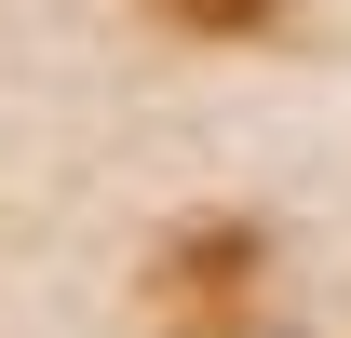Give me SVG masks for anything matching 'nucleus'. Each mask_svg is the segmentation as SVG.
Listing matches in <instances>:
<instances>
[{
  "instance_id": "f257e3e1",
  "label": "nucleus",
  "mask_w": 351,
  "mask_h": 338,
  "mask_svg": "<svg viewBox=\"0 0 351 338\" xmlns=\"http://www.w3.org/2000/svg\"><path fill=\"white\" fill-rule=\"evenodd\" d=\"M257 311V230L217 216V230H176L162 244V338H243Z\"/></svg>"
},
{
  "instance_id": "f03ea898",
  "label": "nucleus",
  "mask_w": 351,
  "mask_h": 338,
  "mask_svg": "<svg viewBox=\"0 0 351 338\" xmlns=\"http://www.w3.org/2000/svg\"><path fill=\"white\" fill-rule=\"evenodd\" d=\"M162 14H189V27H257L270 0H162Z\"/></svg>"
}]
</instances>
